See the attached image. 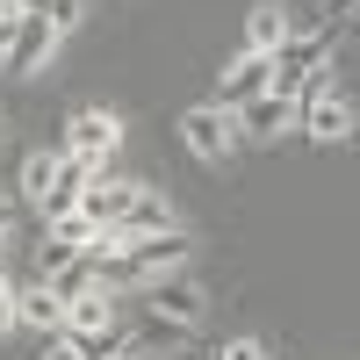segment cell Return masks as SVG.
Segmentation results:
<instances>
[{"label": "cell", "instance_id": "cell-1", "mask_svg": "<svg viewBox=\"0 0 360 360\" xmlns=\"http://www.w3.org/2000/svg\"><path fill=\"white\" fill-rule=\"evenodd\" d=\"M295 123H303L317 144H346V137H353V94H346V86L310 79L303 94H295Z\"/></svg>", "mask_w": 360, "mask_h": 360}, {"label": "cell", "instance_id": "cell-2", "mask_svg": "<svg viewBox=\"0 0 360 360\" xmlns=\"http://www.w3.org/2000/svg\"><path fill=\"white\" fill-rule=\"evenodd\" d=\"M137 303H144V317L173 324V332H195L202 310H209V295H202L188 274H159V281H144V288H137Z\"/></svg>", "mask_w": 360, "mask_h": 360}, {"label": "cell", "instance_id": "cell-3", "mask_svg": "<svg viewBox=\"0 0 360 360\" xmlns=\"http://www.w3.org/2000/svg\"><path fill=\"white\" fill-rule=\"evenodd\" d=\"M180 144H188L195 159H231L238 152V123H231V108H217V101H202V108H188L180 115Z\"/></svg>", "mask_w": 360, "mask_h": 360}, {"label": "cell", "instance_id": "cell-4", "mask_svg": "<svg viewBox=\"0 0 360 360\" xmlns=\"http://www.w3.org/2000/svg\"><path fill=\"white\" fill-rule=\"evenodd\" d=\"M51 51H58V29L37 22V15H22V22H15V37L0 44V65H8V79H29V72H44V65H51Z\"/></svg>", "mask_w": 360, "mask_h": 360}, {"label": "cell", "instance_id": "cell-5", "mask_svg": "<svg viewBox=\"0 0 360 360\" xmlns=\"http://www.w3.org/2000/svg\"><path fill=\"white\" fill-rule=\"evenodd\" d=\"M137 202H144V180H101V173H94V180H86V195H79V217L94 224V231H115Z\"/></svg>", "mask_w": 360, "mask_h": 360}, {"label": "cell", "instance_id": "cell-6", "mask_svg": "<svg viewBox=\"0 0 360 360\" xmlns=\"http://www.w3.org/2000/svg\"><path fill=\"white\" fill-rule=\"evenodd\" d=\"M266 86H274V58H259V51H238L231 65H224V79H217V108H245V101H259Z\"/></svg>", "mask_w": 360, "mask_h": 360}, {"label": "cell", "instance_id": "cell-7", "mask_svg": "<svg viewBox=\"0 0 360 360\" xmlns=\"http://www.w3.org/2000/svg\"><path fill=\"white\" fill-rule=\"evenodd\" d=\"M115 144H123V123H115L108 108H79L72 123H65V152H72V159H86L94 173H101V159L115 152Z\"/></svg>", "mask_w": 360, "mask_h": 360}, {"label": "cell", "instance_id": "cell-8", "mask_svg": "<svg viewBox=\"0 0 360 360\" xmlns=\"http://www.w3.org/2000/svg\"><path fill=\"white\" fill-rule=\"evenodd\" d=\"M231 123H238V144H274L281 130H295V94H274V86H266V94L245 101Z\"/></svg>", "mask_w": 360, "mask_h": 360}, {"label": "cell", "instance_id": "cell-9", "mask_svg": "<svg viewBox=\"0 0 360 360\" xmlns=\"http://www.w3.org/2000/svg\"><path fill=\"white\" fill-rule=\"evenodd\" d=\"M288 37H295V8H281V0H266V8H252V15H245V51L274 58Z\"/></svg>", "mask_w": 360, "mask_h": 360}, {"label": "cell", "instance_id": "cell-10", "mask_svg": "<svg viewBox=\"0 0 360 360\" xmlns=\"http://www.w3.org/2000/svg\"><path fill=\"white\" fill-rule=\"evenodd\" d=\"M15 324H37V332H65V295H58L51 281L15 288Z\"/></svg>", "mask_w": 360, "mask_h": 360}, {"label": "cell", "instance_id": "cell-11", "mask_svg": "<svg viewBox=\"0 0 360 360\" xmlns=\"http://www.w3.org/2000/svg\"><path fill=\"white\" fill-rule=\"evenodd\" d=\"M65 332H115V295L108 288H86L65 303Z\"/></svg>", "mask_w": 360, "mask_h": 360}, {"label": "cell", "instance_id": "cell-12", "mask_svg": "<svg viewBox=\"0 0 360 360\" xmlns=\"http://www.w3.org/2000/svg\"><path fill=\"white\" fill-rule=\"evenodd\" d=\"M159 231H173V209H166L152 188H144V202H137V209H130V217L115 224L108 238H159Z\"/></svg>", "mask_w": 360, "mask_h": 360}, {"label": "cell", "instance_id": "cell-13", "mask_svg": "<svg viewBox=\"0 0 360 360\" xmlns=\"http://www.w3.org/2000/svg\"><path fill=\"white\" fill-rule=\"evenodd\" d=\"M51 180H58V152H29L22 159V202H44Z\"/></svg>", "mask_w": 360, "mask_h": 360}, {"label": "cell", "instance_id": "cell-14", "mask_svg": "<svg viewBox=\"0 0 360 360\" xmlns=\"http://www.w3.org/2000/svg\"><path fill=\"white\" fill-rule=\"evenodd\" d=\"M44 231H51V238H58V245H65V252H86V245H94V238H101L94 224L79 217V209H72V217H58V224H44Z\"/></svg>", "mask_w": 360, "mask_h": 360}, {"label": "cell", "instance_id": "cell-15", "mask_svg": "<svg viewBox=\"0 0 360 360\" xmlns=\"http://www.w3.org/2000/svg\"><path fill=\"white\" fill-rule=\"evenodd\" d=\"M217 360H266V346H259V339H231Z\"/></svg>", "mask_w": 360, "mask_h": 360}, {"label": "cell", "instance_id": "cell-16", "mask_svg": "<svg viewBox=\"0 0 360 360\" xmlns=\"http://www.w3.org/2000/svg\"><path fill=\"white\" fill-rule=\"evenodd\" d=\"M8 324H15V281L0 274V332H8Z\"/></svg>", "mask_w": 360, "mask_h": 360}, {"label": "cell", "instance_id": "cell-17", "mask_svg": "<svg viewBox=\"0 0 360 360\" xmlns=\"http://www.w3.org/2000/svg\"><path fill=\"white\" fill-rule=\"evenodd\" d=\"M15 22H22V15H15V0H0V44L15 37Z\"/></svg>", "mask_w": 360, "mask_h": 360}, {"label": "cell", "instance_id": "cell-18", "mask_svg": "<svg viewBox=\"0 0 360 360\" xmlns=\"http://www.w3.org/2000/svg\"><path fill=\"white\" fill-rule=\"evenodd\" d=\"M15 15H37V22H44V15H51V0H15Z\"/></svg>", "mask_w": 360, "mask_h": 360}, {"label": "cell", "instance_id": "cell-19", "mask_svg": "<svg viewBox=\"0 0 360 360\" xmlns=\"http://www.w3.org/2000/svg\"><path fill=\"white\" fill-rule=\"evenodd\" d=\"M44 360H79V353H72V346H65V339H58V346H51V353H44Z\"/></svg>", "mask_w": 360, "mask_h": 360}, {"label": "cell", "instance_id": "cell-20", "mask_svg": "<svg viewBox=\"0 0 360 360\" xmlns=\"http://www.w3.org/2000/svg\"><path fill=\"white\" fill-rule=\"evenodd\" d=\"M0 245H8V224H0Z\"/></svg>", "mask_w": 360, "mask_h": 360}, {"label": "cell", "instance_id": "cell-21", "mask_svg": "<svg viewBox=\"0 0 360 360\" xmlns=\"http://www.w3.org/2000/svg\"><path fill=\"white\" fill-rule=\"evenodd\" d=\"M115 360H137V353H115Z\"/></svg>", "mask_w": 360, "mask_h": 360}]
</instances>
